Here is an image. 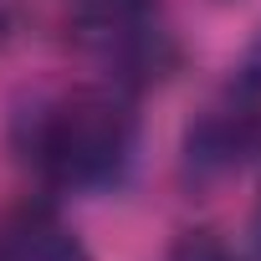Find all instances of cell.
Returning <instances> with one entry per match:
<instances>
[{
  "instance_id": "obj_4",
  "label": "cell",
  "mask_w": 261,
  "mask_h": 261,
  "mask_svg": "<svg viewBox=\"0 0 261 261\" xmlns=\"http://www.w3.org/2000/svg\"><path fill=\"white\" fill-rule=\"evenodd\" d=\"M0 261H92L72 225L51 210H16L0 220Z\"/></svg>"
},
{
  "instance_id": "obj_5",
  "label": "cell",
  "mask_w": 261,
  "mask_h": 261,
  "mask_svg": "<svg viewBox=\"0 0 261 261\" xmlns=\"http://www.w3.org/2000/svg\"><path fill=\"white\" fill-rule=\"evenodd\" d=\"M225 92H236L241 102H251V108L261 113V36L246 46L241 67H236V72H230V82H225Z\"/></svg>"
},
{
  "instance_id": "obj_2",
  "label": "cell",
  "mask_w": 261,
  "mask_h": 261,
  "mask_svg": "<svg viewBox=\"0 0 261 261\" xmlns=\"http://www.w3.org/2000/svg\"><path fill=\"white\" fill-rule=\"evenodd\" d=\"M72 31L123 92L164 82L179 62L159 0H72Z\"/></svg>"
},
{
  "instance_id": "obj_7",
  "label": "cell",
  "mask_w": 261,
  "mask_h": 261,
  "mask_svg": "<svg viewBox=\"0 0 261 261\" xmlns=\"http://www.w3.org/2000/svg\"><path fill=\"white\" fill-rule=\"evenodd\" d=\"M256 230H261V215H256Z\"/></svg>"
},
{
  "instance_id": "obj_3",
  "label": "cell",
  "mask_w": 261,
  "mask_h": 261,
  "mask_svg": "<svg viewBox=\"0 0 261 261\" xmlns=\"http://www.w3.org/2000/svg\"><path fill=\"white\" fill-rule=\"evenodd\" d=\"M261 149V113L241 102L236 92H220L190 128H185V179L195 190H215L246 169V159Z\"/></svg>"
},
{
  "instance_id": "obj_6",
  "label": "cell",
  "mask_w": 261,
  "mask_h": 261,
  "mask_svg": "<svg viewBox=\"0 0 261 261\" xmlns=\"http://www.w3.org/2000/svg\"><path fill=\"white\" fill-rule=\"evenodd\" d=\"M169 261H236L215 236H205V230H190V236H179L174 241V251H169Z\"/></svg>"
},
{
  "instance_id": "obj_1",
  "label": "cell",
  "mask_w": 261,
  "mask_h": 261,
  "mask_svg": "<svg viewBox=\"0 0 261 261\" xmlns=\"http://www.w3.org/2000/svg\"><path fill=\"white\" fill-rule=\"evenodd\" d=\"M139 149V113L123 87H72L26 113L21 154L57 190H102L113 185Z\"/></svg>"
}]
</instances>
